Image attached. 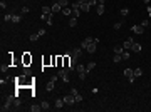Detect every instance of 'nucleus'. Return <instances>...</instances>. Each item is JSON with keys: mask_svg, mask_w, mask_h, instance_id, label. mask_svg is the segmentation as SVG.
<instances>
[{"mask_svg": "<svg viewBox=\"0 0 151 112\" xmlns=\"http://www.w3.org/2000/svg\"><path fill=\"white\" fill-rule=\"evenodd\" d=\"M81 55H82V49H81V47H76V49L72 50V57H77V59H79Z\"/></svg>", "mask_w": 151, "mask_h": 112, "instance_id": "1a4fd4ad", "label": "nucleus"}, {"mask_svg": "<svg viewBox=\"0 0 151 112\" xmlns=\"http://www.w3.org/2000/svg\"><path fill=\"white\" fill-rule=\"evenodd\" d=\"M55 2H57V3H59V0H55Z\"/></svg>", "mask_w": 151, "mask_h": 112, "instance_id": "c03bdc74", "label": "nucleus"}, {"mask_svg": "<svg viewBox=\"0 0 151 112\" xmlns=\"http://www.w3.org/2000/svg\"><path fill=\"white\" fill-rule=\"evenodd\" d=\"M141 49H143V47H141V44H133V47H131V50H133V52H141Z\"/></svg>", "mask_w": 151, "mask_h": 112, "instance_id": "4468645a", "label": "nucleus"}, {"mask_svg": "<svg viewBox=\"0 0 151 112\" xmlns=\"http://www.w3.org/2000/svg\"><path fill=\"white\" fill-rule=\"evenodd\" d=\"M124 77L128 79L129 84H133V82L136 80V77H134V70L133 69H124Z\"/></svg>", "mask_w": 151, "mask_h": 112, "instance_id": "f257e3e1", "label": "nucleus"}, {"mask_svg": "<svg viewBox=\"0 0 151 112\" xmlns=\"http://www.w3.org/2000/svg\"><path fill=\"white\" fill-rule=\"evenodd\" d=\"M121 60H123V55H121V54H114V57H113V62L117 64V62H121Z\"/></svg>", "mask_w": 151, "mask_h": 112, "instance_id": "2eb2a0df", "label": "nucleus"}, {"mask_svg": "<svg viewBox=\"0 0 151 112\" xmlns=\"http://www.w3.org/2000/svg\"><path fill=\"white\" fill-rule=\"evenodd\" d=\"M104 2H106V0H97V3H99V5H104Z\"/></svg>", "mask_w": 151, "mask_h": 112, "instance_id": "ea45409f", "label": "nucleus"}, {"mask_svg": "<svg viewBox=\"0 0 151 112\" xmlns=\"http://www.w3.org/2000/svg\"><path fill=\"white\" fill-rule=\"evenodd\" d=\"M0 8H2V10H5V8H7V2H5V0H2V2H0Z\"/></svg>", "mask_w": 151, "mask_h": 112, "instance_id": "72a5a7b5", "label": "nucleus"}, {"mask_svg": "<svg viewBox=\"0 0 151 112\" xmlns=\"http://www.w3.org/2000/svg\"><path fill=\"white\" fill-rule=\"evenodd\" d=\"M19 105H20V100L15 97V99H14V104H12V107H19Z\"/></svg>", "mask_w": 151, "mask_h": 112, "instance_id": "473e14b6", "label": "nucleus"}, {"mask_svg": "<svg viewBox=\"0 0 151 112\" xmlns=\"http://www.w3.org/2000/svg\"><path fill=\"white\" fill-rule=\"evenodd\" d=\"M143 2L146 3V5H150V2H151V0H143Z\"/></svg>", "mask_w": 151, "mask_h": 112, "instance_id": "a19ab883", "label": "nucleus"}, {"mask_svg": "<svg viewBox=\"0 0 151 112\" xmlns=\"http://www.w3.org/2000/svg\"><path fill=\"white\" fill-rule=\"evenodd\" d=\"M62 15L71 17V15H72V8H71V7H64V8H62Z\"/></svg>", "mask_w": 151, "mask_h": 112, "instance_id": "ddd939ff", "label": "nucleus"}, {"mask_svg": "<svg viewBox=\"0 0 151 112\" xmlns=\"http://www.w3.org/2000/svg\"><path fill=\"white\" fill-rule=\"evenodd\" d=\"M30 111H32V112H39V111H42V105H32Z\"/></svg>", "mask_w": 151, "mask_h": 112, "instance_id": "393cba45", "label": "nucleus"}, {"mask_svg": "<svg viewBox=\"0 0 151 112\" xmlns=\"http://www.w3.org/2000/svg\"><path fill=\"white\" fill-rule=\"evenodd\" d=\"M76 70H77V74L87 72V70H86V67H84V64H77V65H76Z\"/></svg>", "mask_w": 151, "mask_h": 112, "instance_id": "9b49d317", "label": "nucleus"}, {"mask_svg": "<svg viewBox=\"0 0 151 112\" xmlns=\"http://www.w3.org/2000/svg\"><path fill=\"white\" fill-rule=\"evenodd\" d=\"M89 10H91L89 2H82V3H81V12H84V14H86V12H89Z\"/></svg>", "mask_w": 151, "mask_h": 112, "instance_id": "6e6552de", "label": "nucleus"}, {"mask_svg": "<svg viewBox=\"0 0 151 112\" xmlns=\"http://www.w3.org/2000/svg\"><path fill=\"white\" fill-rule=\"evenodd\" d=\"M86 77H87V72H82V74H79V79H81V80H86Z\"/></svg>", "mask_w": 151, "mask_h": 112, "instance_id": "c9c22d12", "label": "nucleus"}, {"mask_svg": "<svg viewBox=\"0 0 151 112\" xmlns=\"http://www.w3.org/2000/svg\"><path fill=\"white\" fill-rule=\"evenodd\" d=\"M27 12H29V7H27V5H25V7H22V14H27Z\"/></svg>", "mask_w": 151, "mask_h": 112, "instance_id": "58836bf2", "label": "nucleus"}, {"mask_svg": "<svg viewBox=\"0 0 151 112\" xmlns=\"http://www.w3.org/2000/svg\"><path fill=\"white\" fill-rule=\"evenodd\" d=\"M150 23H151V20H150V19H144V20L141 22V25H143L144 28H146V27H150Z\"/></svg>", "mask_w": 151, "mask_h": 112, "instance_id": "a878e982", "label": "nucleus"}, {"mask_svg": "<svg viewBox=\"0 0 151 112\" xmlns=\"http://www.w3.org/2000/svg\"><path fill=\"white\" fill-rule=\"evenodd\" d=\"M131 30H133V34H138V35H139V34H143V32H144V27H143V25H134Z\"/></svg>", "mask_w": 151, "mask_h": 112, "instance_id": "0eeeda50", "label": "nucleus"}, {"mask_svg": "<svg viewBox=\"0 0 151 112\" xmlns=\"http://www.w3.org/2000/svg\"><path fill=\"white\" fill-rule=\"evenodd\" d=\"M57 79H59V75H52V77H50V80L47 82L45 89H47L49 92H52V90H54V85H55V80H57Z\"/></svg>", "mask_w": 151, "mask_h": 112, "instance_id": "7ed1b4c3", "label": "nucleus"}, {"mask_svg": "<svg viewBox=\"0 0 151 112\" xmlns=\"http://www.w3.org/2000/svg\"><path fill=\"white\" fill-rule=\"evenodd\" d=\"M67 74H69V69H67V67H64V69H61L59 72H57V75H59V77L62 79V82H66V84L69 82V75H67Z\"/></svg>", "mask_w": 151, "mask_h": 112, "instance_id": "f03ea898", "label": "nucleus"}, {"mask_svg": "<svg viewBox=\"0 0 151 112\" xmlns=\"http://www.w3.org/2000/svg\"><path fill=\"white\" fill-rule=\"evenodd\" d=\"M79 15H81V8H72V15H71V17H76V19H77Z\"/></svg>", "mask_w": 151, "mask_h": 112, "instance_id": "a211bd4d", "label": "nucleus"}, {"mask_svg": "<svg viewBox=\"0 0 151 112\" xmlns=\"http://www.w3.org/2000/svg\"><path fill=\"white\" fill-rule=\"evenodd\" d=\"M64 105V99H55V109H62Z\"/></svg>", "mask_w": 151, "mask_h": 112, "instance_id": "f8f14e48", "label": "nucleus"}, {"mask_svg": "<svg viewBox=\"0 0 151 112\" xmlns=\"http://www.w3.org/2000/svg\"><path fill=\"white\" fill-rule=\"evenodd\" d=\"M62 99H64V104H66V105H72V104L76 102V97L72 95V94H71V92H69L66 97H62Z\"/></svg>", "mask_w": 151, "mask_h": 112, "instance_id": "39448f33", "label": "nucleus"}, {"mask_svg": "<svg viewBox=\"0 0 151 112\" xmlns=\"http://www.w3.org/2000/svg\"><path fill=\"white\" fill-rule=\"evenodd\" d=\"M81 2H89V0H81Z\"/></svg>", "mask_w": 151, "mask_h": 112, "instance_id": "37998d69", "label": "nucleus"}, {"mask_svg": "<svg viewBox=\"0 0 151 112\" xmlns=\"http://www.w3.org/2000/svg\"><path fill=\"white\" fill-rule=\"evenodd\" d=\"M119 14L123 15V17H126V15L129 14V10H128V8H121V10H119Z\"/></svg>", "mask_w": 151, "mask_h": 112, "instance_id": "cd10ccee", "label": "nucleus"}, {"mask_svg": "<svg viewBox=\"0 0 151 112\" xmlns=\"http://www.w3.org/2000/svg\"><path fill=\"white\" fill-rule=\"evenodd\" d=\"M35 40H39V34H32L30 35V42H35Z\"/></svg>", "mask_w": 151, "mask_h": 112, "instance_id": "c85d7f7f", "label": "nucleus"}, {"mask_svg": "<svg viewBox=\"0 0 151 112\" xmlns=\"http://www.w3.org/2000/svg\"><path fill=\"white\" fill-rule=\"evenodd\" d=\"M148 15H150V20H151V10H150V12H148Z\"/></svg>", "mask_w": 151, "mask_h": 112, "instance_id": "79ce46f5", "label": "nucleus"}, {"mask_svg": "<svg viewBox=\"0 0 151 112\" xmlns=\"http://www.w3.org/2000/svg\"><path fill=\"white\" fill-rule=\"evenodd\" d=\"M50 8H52V12H54V14H59V12H62V7L59 5V3H57V2H55V3H54V5H52Z\"/></svg>", "mask_w": 151, "mask_h": 112, "instance_id": "9d476101", "label": "nucleus"}, {"mask_svg": "<svg viewBox=\"0 0 151 112\" xmlns=\"http://www.w3.org/2000/svg\"><path fill=\"white\" fill-rule=\"evenodd\" d=\"M20 20H22V15H12V22L14 23H19Z\"/></svg>", "mask_w": 151, "mask_h": 112, "instance_id": "412c9836", "label": "nucleus"}, {"mask_svg": "<svg viewBox=\"0 0 151 112\" xmlns=\"http://www.w3.org/2000/svg\"><path fill=\"white\" fill-rule=\"evenodd\" d=\"M104 10H106V8H104V5H99V3H97V15H103Z\"/></svg>", "mask_w": 151, "mask_h": 112, "instance_id": "5701e85b", "label": "nucleus"}, {"mask_svg": "<svg viewBox=\"0 0 151 112\" xmlns=\"http://www.w3.org/2000/svg\"><path fill=\"white\" fill-rule=\"evenodd\" d=\"M74 97H76V102H81V100H82V95H81V94H76Z\"/></svg>", "mask_w": 151, "mask_h": 112, "instance_id": "e433bc0d", "label": "nucleus"}, {"mask_svg": "<svg viewBox=\"0 0 151 112\" xmlns=\"http://www.w3.org/2000/svg\"><path fill=\"white\" fill-rule=\"evenodd\" d=\"M3 20H5V22H12V15L5 14V15H3Z\"/></svg>", "mask_w": 151, "mask_h": 112, "instance_id": "2f4dec72", "label": "nucleus"}, {"mask_svg": "<svg viewBox=\"0 0 151 112\" xmlns=\"http://www.w3.org/2000/svg\"><path fill=\"white\" fill-rule=\"evenodd\" d=\"M129 57H131V54L128 52V50H124V52H123V59H124V60H128Z\"/></svg>", "mask_w": 151, "mask_h": 112, "instance_id": "7c9ffc66", "label": "nucleus"}, {"mask_svg": "<svg viewBox=\"0 0 151 112\" xmlns=\"http://www.w3.org/2000/svg\"><path fill=\"white\" fill-rule=\"evenodd\" d=\"M123 52H124V49L121 45H116V47H114V54H121V55H123Z\"/></svg>", "mask_w": 151, "mask_h": 112, "instance_id": "aec40b11", "label": "nucleus"}, {"mask_svg": "<svg viewBox=\"0 0 151 112\" xmlns=\"http://www.w3.org/2000/svg\"><path fill=\"white\" fill-rule=\"evenodd\" d=\"M89 5L92 7V5H97V0H89Z\"/></svg>", "mask_w": 151, "mask_h": 112, "instance_id": "4c0bfd02", "label": "nucleus"}, {"mask_svg": "<svg viewBox=\"0 0 151 112\" xmlns=\"http://www.w3.org/2000/svg\"><path fill=\"white\" fill-rule=\"evenodd\" d=\"M76 25H77V19H76V17H71V19H69V27H76Z\"/></svg>", "mask_w": 151, "mask_h": 112, "instance_id": "dca6fc26", "label": "nucleus"}, {"mask_svg": "<svg viewBox=\"0 0 151 112\" xmlns=\"http://www.w3.org/2000/svg\"><path fill=\"white\" fill-rule=\"evenodd\" d=\"M29 62H32V57H29V54H25L24 55V64H29Z\"/></svg>", "mask_w": 151, "mask_h": 112, "instance_id": "bb28decb", "label": "nucleus"}, {"mask_svg": "<svg viewBox=\"0 0 151 112\" xmlns=\"http://www.w3.org/2000/svg\"><path fill=\"white\" fill-rule=\"evenodd\" d=\"M42 111H49V109H50V105H49V102L47 100H44V102H42Z\"/></svg>", "mask_w": 151, "mask_h": 112, "instance_id": "4be33fe9", "label": "nucleus"}, {"mask_svg": "<svg viewBox=\"0 0 151 112\" xmlns=\"http://www.w3.org/2000/svg\"><path fill=\"white\" fill-rule=\"evenodd\" d=\"M121 27H123V20H121V22H116V23H114V30H119Z\"/></svg>", "mask_w": 151, "mask_h": 112, "instance_id": "c756f323", "label": "nucleus"}, {"mask_svg": "<svg viewBox=\"0 0 151 112\" xmlns=\"http://www.w3.org/2000/svg\"><path fill=\"white\" fill-rule=\"evenodd\" d=\"M37 34H39V37L45 35V28H39V30H37Z\"/></svg>", "mask_w": 151, "mask_h": 112, "instance_id": "f704fd0d", "label": "nucleus"}, {"mask_svg": "<svg viewBox=\"0 0 151 112\" xmlns=\"http://www.w3.org/2000/svg\"><path fill=\"white\" fill-rule=\"evenodd\" d=\"M94 40H96V39H92V37H86V39L82 40V44H81V49H82V50H86V49H87V47L91 45V44L94 42Z\"/></svg>", "mask_w": 151, "mask_h": 112, "instance_id": "20e7f679", "label": "nucleus"}, {"mask_svg": "<svg viewBox=\"0 0 151 112\" xmlns=\"http://www.w3.org/2000/svg\"><path fill=\"white\" fill-rule=\"evenodd\" d=\"M94 67H96V62H89V64H87V65H86V70H87V74H89V72L94 69Z\"/></svg>", "mask_w": 151, "mask_h": 112, "instance_id": "f3484780", "label": "nucleus"}, {"mask_svg": "<svg viewBox=\"0 0 151 112\" xmlns=\"http://www.w3.org/2000/svg\"><path fill=\"white\" fill-rule=\"evenodd\" d=\"M133 44H134V40H133V37H128V39L124 40V45H123V49H124V50H131V47H133Z\"/></svg>", "mask_w": 151, "mask_h": 112, "instance_id": "423d86ee", "label": "nucleus"}, {"mask_svg": "<svg viewBox=\"0 0 151 112\" xmlns=\"http://www.w3.org/2000/svg\"><path fill=\"white\" fill-rule=\"evenodd\" d=\"M59 5H61L62 8H64V7H69V0H59Z\"/></svg>", "mask_w": 151, "mask_h": 112, "instance_id": "b1692460", "label": "nucleus"}, {"mask_svg": "<svg viewBox=\"0 0 151 112\" xmlns=\"http://www.w3.org/2000/svg\"><path fill=\"white\" fill-rule=\"evenodd\" d=\"M141 75H143V69H139V67H138V69H134V77H141Z\"/></svg>", "mask_w": 151, "mask_h": 112, "instance_id": "6ab92c4d", "label": "nucleus"}]
</instances>
